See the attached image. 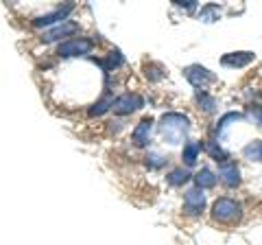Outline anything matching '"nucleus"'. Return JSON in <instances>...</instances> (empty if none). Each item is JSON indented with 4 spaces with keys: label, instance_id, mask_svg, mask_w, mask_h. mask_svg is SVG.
Segmentation results:
<instances>
[{
    "label": "nucleus",
    "instance_id": "423d86ee",
    "mask_svg": "<svg viewBox=\"0 0 262 245\" xmlns=\"http://www.w3.org/2000/svg\"><path fill=\"white\" fill-rule=\"evenodd\" d=\"M184 75H186V79L190 81L194 88H199V90H203L208 84L214 81V75H212L208 68H203V66H188L184 70Z\"/></svg>",
    "mask_w": 262,
    "mask_h": 245
},
{
    "label": "nucleus",
    "instance_id": "39448f33",
    "mask_svg": "<svg viewBox=\"0 0 262 245\" xmlns=\"http://www.w3.org/2000/svg\"><path fill=\"white\" fill-rule=\"evenodd\" d=\"M140 108H142V96L140 94H131V92L118 96V99L112 103V112L120 114V116L122 114H131V112H136Z\"/></svg>",
    "mask_w": 262,
    "mask_h": 245
},
{
    "label": "nucleus",
    "instance_id": "0eeeda50",
    "mask_svg": "<svg viewBox=\"0 0 262 245\" xmlns=\"http://www.w3.org/2000/svg\"><path fill=\"white\" fill-rule=\"evenodd\" d=\"M219 177L221 182L227 186H238L241 184V169L236 167V162H221L219 167Z\"/></svg>",
    "mask_w": 262,
    "mask_h": 245
},
{
    "label": "nucleus",
    "instance_id": "6ab92c4d",
    "mask_svg": "<svg viewBox=\"0 0 262 245\" xmlns=\"http://www.w3.org/2000/svg\"><path fill=\"white\" fill-rule=\"evenodd\" d=\"M253 116H256V120L262 125V108H258V105H253Z\"/></svg>",
    "mask_w": 262,
    "mask_h": 245
},
{
    "label": "nucleus",
    "instance_id": "1a4fd4ad",
    "mask_svg": "<svg viewBox=\"0 0 262 245\" xmlns=\"http://www.w3.org/2000/svg\"><path fill=\"white\" fill-rule=\"evenodd\" d=\"M75 31H77V24L75 22H61V24H57L55 29L42 33V39H44V42H55V39H61V37L72 35Z\"/></svg>",
    "mask_w": 262,
    "mask_h": 245
},
{
    "label": "nucleus",
    "instance_id": "f257e3e1",
    "mask_svg": "<svg viewBox=\"0 0 262 245\" xmlns=\"http://www.w3.org/2000/svg\"><path fill=\"white\" fill-rule=\"evenodd\" d=\"M210 217L219 226H236L243 219V203L234 197H219L212 203Z\"/></svg>",
    "mask_w": 262,
    "mask_h": 245
},
{
    "label": "nucleus",
    "instance_id": "9d476101",
    "mask_svg": "<svg viewBox=\"0 0 262 245\" xmlns=\"http://www.w3.org/2000/svg\"><path fill=\"white\" fill-rule=\"evenodd\" d=\"M72 11V5H66V7H59V9H55V11H51V13H46V15H39V18H35L33 20V24L35 27H48V24H55V22H66L63 18L68 15Z\"/></svg>",
    "mask_w": 262,
    "mask_h": 245
},
{
    "label": "nucleus",
    "instance_id": "ddd939ff",
    "mask_svg": "<svg viewBox=\"0 0 262 245\" xmlns=\"http://www.w3.org/2000/svg\"><path fill=\"white\" fill-rule=\"evenodd\" d=\"M194 184H196V189H214L216 186V175L212 173L210 169H201L199 173L194 175Z\"/></svg>",
    "mask_w": 262,
    "mask_h": 245
},
{
    "label": "nucleus",
    "instance_id": "f3484780",
    "mask_svg": "<svg viewBox=\"0 0 262 245\" xmlns=\"http://www.w3.org/2000/svg\"><path fill=\"white\" fill-rule=\"evenodd\" d=\"M196 99H199V105H201V108L206 110V112H212V110L216 108L214 99H212L210 94H206V92H199V94H196Z\"/></svg>",
    "mask_w": 262,
    "mask_h": 245
},
{
    "label": "nucleus",
    "instance_id": "4468645a",
    "mask_svg": "<svg viewBox=\"0 0 262 245\" xmlns=\"http://www.w3.org/2000/svg\"><path fill=\"white\" fill-rule=\"evenodd\" d=\"M188 179H190V175H188V171L186 169H173L170 173L166 175V182L170 184V186H182V184H186Z\"/></svg>",
    "mask_w": 262,
    "mask_h": 245
},
{
    "label": "nucleus",
    "instance_id": "7ed1b4c3",
    "mask_svg": "<svg viewBox=\"0 0 262 245\" xmlns=\"http://www.w3.org/2000/svg\"><path fill=\"white\" fill-rule=\"evenodd\" d=\"M94 42L88 37H70L66 39V42H61L59 46H57V55L59 57H79V55H88L90 51H92Z\"/></svg>",
    "mask_w": 262,
    "mask_h": 245
},
{
    "label": "nucleus",
    "instance_id": "6e6552de",
    "mask_svg": "<svg viewBox=\"0 0 262 245\" xmlns=\"http://www.w3.org/2000/svg\"><path fill=\"white\" fill-rule=\"evenodd\" d=\"M151 132H153V120L142 118L140 122H138V127L134 129V134H131V140H134L136 147H144L146 142H149Z\"/></svg>",
    "mask_w": 262,
    "mask_h": 245
},
{
    "label": "nucleus",
    "instance_id": "f03ea898",
    "mask_svg": "<svg viewBox=\"0 0 262 245\" xmlns=\"http://www.w3.org/2000/svg\"><path fill=\"white\" fill-rule=\"evenodd\" d=\"M186 132H188V118L184 114L170 112L162 118V134L168 142H179Z\"/></svg>",
    "mask_w": 262,
    "mask_h": 245
},
{
    "label": "nucleus",
    "instance_id": "a211bd4d",
    "mask_svg": "<svg viewBox=\"0 0 262 245\" xmlns=\"http://www.w3.org/2000/svg\"><path fill=\"white\" fill-rule=\"evenodd\" d=\"M199 18L203 22H214V20H219V9L216 7H206V9L199 13Z\"/></svg>",
    "mask_w": 262,
    "mask_h": 245
},
{
    "label": "nucleus",
    "instance_id": "2eb2a0df",
    "mask_svg": "<svg viewBox=\"0 0 262 245\" xmlns=\"http://www.w3.org/2000/svg\"><path fill=\"white\" fill-rule=\"evenodd\" d=\"M243 156L247 160H262V140H253L243 149Z\"/></svg>",
    "mask_w": 262,
    "mask_h": 245
},
{
    "label": "nucleus",
    "instance_id": "f8f14e48",
    "mask_svg": "<svg viewBox=\"0 0 262 245\" xmlns=\"http://www.w3.org/2000/svg\"><path fill=\"white\" fill-rule=\"evenodd\" d=\"M199 153H201V145L199 142H188L184 145V151H182V160L186 167H194L196 160H199Z\"/></svg>",
    "mask_w": 262,
    "mask_h": 245
},
{
    "label": "nucleus",
    "instance_id": "dca6fc26",
    "mask_svg": "<svg viewBox=\"0 0 262 245\" xmlns=\"http://www.w3.org/2000/svg\"><path fill=\"white\" fill-rule=\"evenodd\" d=\"M112 103H114V101H110V99H101L92 110H90V114H92V116H101V114H105L107 110H112Z\"/></svg>",
    "mask_w": 262,
    "mask_h": 245
},
{
    "label": "nucleus",
    "instance_id": "20e7f679",
    "mask_svg": "<svg viewBox=\"0 0 262 245\" xmlns=\"http://www.w3.org/2000/svg\"><path fill=\"white\" fill-rule=\"evenodd\" d=\"M206 193H203L201 189H190V191H186L184 195V215L188 217H199L203 210H206Z\"/></svg>",
    "mask_w": 262,
    "mask_h": 245
},
{
    "label": "nucleus",
    "instance_id": "9b49d317",
    "mask_svg": "<svg viewBox=\"0 0 262 245\" xmlns=\"http://www.w3.org/2000/svg\"><path fill=\"white\" fill-rule=\"evenodd\" d=\"M223 66L229 68H241V66H247L249 62H253V53H227L223 55Z\"/></svg>",
    "mask_w": 262,
    "mask_h": 245
}]
</instances>
